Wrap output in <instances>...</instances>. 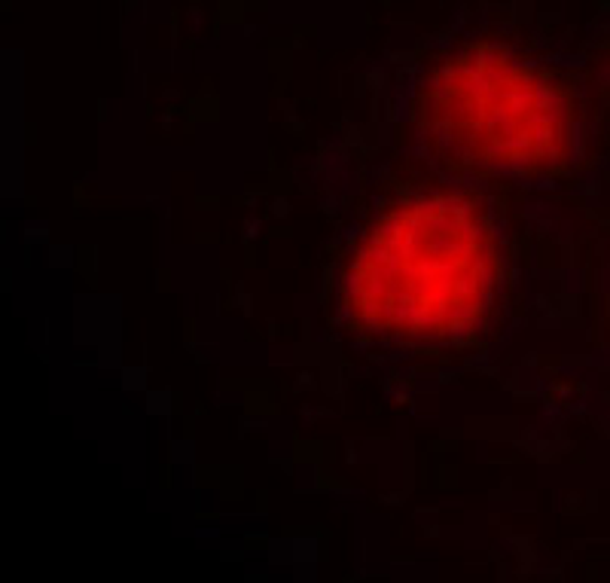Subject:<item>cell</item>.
Wrapping results in <instances>:
<instances>
[{"label":"cell","instance_id":"6da1fadb","mask_svg":"<svg viewBox=\"0 0 610 583\" xmlns=\"http://www.w3.org/2000/svg\"><path fill=\"white\" fill-rule=\"evenodd\" d=\"M333 293L360 345L452 366L492 342L510 296V244L479 180L384 171L342 232Z\"/></svg>","mask_w":610,"mask_h":583},{"label":"cell","instance_id":"7a4b0ae2","mask_svg":"<svg viewBox=\"0 0 610 583\" xmlns=\"http://www.w3.org/2000/svg\"><path fill=\"white\" fill-rule=\"evenodd\" d=\"M601 89L513 28H476L431 49L412 74V141L470 180L549 183L598 144Z\"/></svg>","mask_w":610,"mask_h":583}]
</instances>
